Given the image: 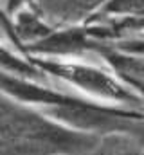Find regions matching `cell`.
<instances>
[{"instance_id": "cell-6", "label": "cell", "mask_w": 144, "mask_h": 155, "mask_svg": "<svg viewBox=\"0 0 144 155\" xmlns=\"http://www.w3.org/2000/svg\"><path fill=\"white\" fill-rule=\"evenodd\" d=\"M60 2H61V0H36V7H38V9L54 24V18H56Z\"/></svg>"}, {"instance_id": "cell-10", "label": "cell", "mask_w": 144, "mask_h": 155, "mask_svg": "<svg viewBox=\"0 0 144 155\" xmlns=\"http://www.w3.org/2000/svg\"><path fill=\"white\" fill-rule=\"evenodd\" d=\"M87 153H88V152H87ZM87 153H83V155H87Z\"/></svg>"}, {"instance_id": "cell-5", "label": "cell", "mask_w": 144, "mask_h": 155, "mask_svg": "<svg viewBox=\"0 0 144 155\" xmlns=\"http://www.w3.org/2000/svg\"><path fill=\"white\" fill-rule=\"evenodd\" d=\"M106 0H61L54 24L56 25H74L90 18L96 11L105 5Z\"/></svg>"}, {"instance_id": "cell-7", "label": "cell", "mask_w": 144, "mask_h": 155, "mask_svg": "<svg viewBox=\"0 0 144 155\" xmlns=\"http://www.w3.org/2000/svg\"><path fill=\"white\" fill-rule=\"evenodd\" d=\"M119 76L137 92V96L142 101V108H144V78H135V76H128V74H119Z\"/></svg>"}, {"instance_id": "cell-8", "label": "cell", "mask_w": 144, "mask_h": 155, "mask_svg": "<svg viewBox=\"0 0 144 155\" xmlns=\"http://www.w3.org/2000/svg\"><path fill=\"white\" fill-rule=\"evenodd\" d=\"M22 5H25V2L24 0H0V11L11 20V15L15 13V11H18ZM29 5V4H27Z\"/></svg>"}, {"instance_id": "cell-4", "label": "cell", "mask_w": 144, "mask_h": 155, "mask_svg": "<svg viewBox=\"0 0 144 155\" xmlns=\"http://www.w3.org/2000/svg\"><path fill=\"white\" fill-rule=\"evenodd\" d=\"M87 155H144V146L128 132H106L97 137Z\"/></svg>"}, {"instance_id": "cell-2", "label": "cell", "mask_w": 144, "mask_h": 155, "mask_svg": "<svg viewBox=\"0 0 144 155\" xmlns=\"http://www.w3.org/2000/svg\"><path fill=\"white\" fill-rule=\"evenodd\" d=\"M27 56L41 72L72 92L110 105L144 110L137 92L96 56Z\"/></svg>"}, {"instance_id": "cell-1", "label": "cell", "mask_w": 144, "mask_h": 155, "mask_svg": "<svg viewBox=\"0 0 144 155\" xmlns=\"http://www.w3.org/2000/svg\"><path fill=\"white\" fill-rule=\"evenodd\" d=\"M97 137L0 92V155H83Z\"/></svg>"}, {"instance_id": "cell-9", "label": "cell", "mask_w": 144, "mask_h": 155, "mask_svg": "<svg viewBox=\"0 0 144 155\" xmlns=\"http://www.w3.org/2000/svg\"><path fill=\"white\" fill-rule=\"evenodd\" d=\"M0 25L5 29V33H7V36H9V40H11L13 47H15V49H18L20 52H24V49L20 47L18 40H16V36H15V33H13V27H11V20H9V18H7V16L2 13V11H0ZM24 54H25V52H24Z\"/></svg>"}, {"instance_id": "cell-3", "label": "cell", "mask_w": 144, "mask_h": 155, "mask_svg": "<svg viewBox=\"0 0 144 155\" xmlns=\"http://www.w3.org/2000/svg\"><path fill=\"white\" fill-rule=\"evenodd\" d=\"M11 27L20 47L25 52L29 45L49 36L56 29V24H52L38 7L25 4L11 15Z\"/></svg>"}]
</instances>
